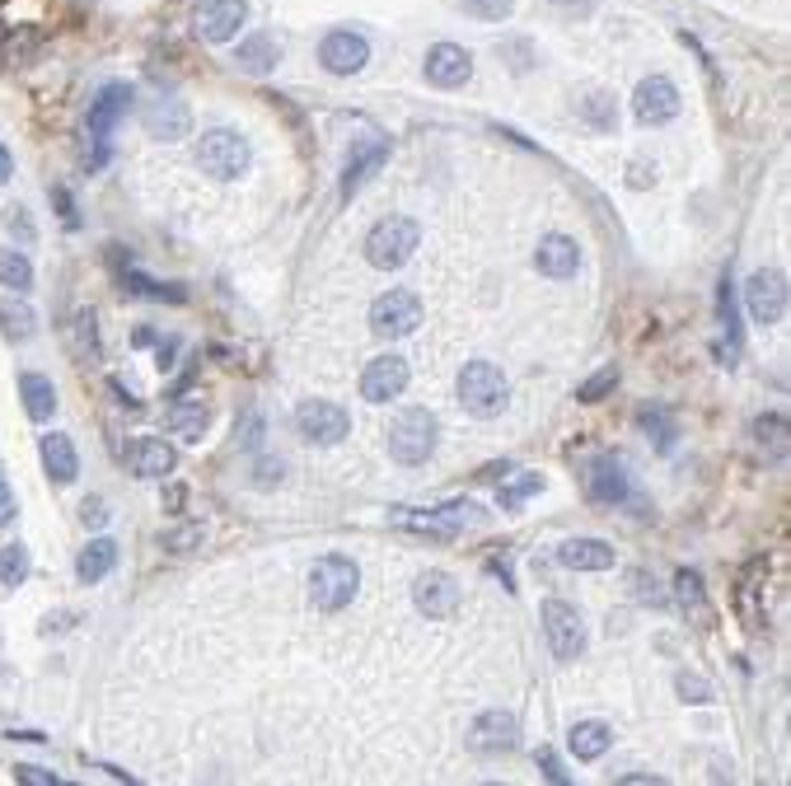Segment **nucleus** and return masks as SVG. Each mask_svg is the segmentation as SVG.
Wrapping results in <instances>:
<instances>
[{"instance_id":"nucleus-45","label":"nucleus","mask_w":791,"mask_h":786,"mask_svg":"<svg viewBox=\"0 0 791 786\" xmlns=\"http://www.w3.org/2000/svg\"><path fill=\"white\" fill-rule=\"evenodd\" d=\"M679 697L683 703H712V684L698 674H679Z\"/></svg>"},{"instance_id":"nucleus-32","label":"nucleus","mask_w":791,"mask_h":786,"mask_svg":"<svg viewBox=\"0 0 791 786\" xmlns=\"http://www.w3.org/2000/svg\"><path fill=\"white\" fill-rule=\"evenodd\" d=\"M0 286L20 291V295L33 286V262L20 249H0Z\"/></svg>"},{"instance_id":"nucleus-40","label":"nucleus","mask_w":791,"mask_h":786,"mask_svg":"<svg viewBox=\"0 0 791 786\" xmlns=\"http://www.w3.org/2000/svg\"><path fill=\"white\" fill-rule=\"evenodd\" d=\"M202 538H206V524L192 520V524H179V529H165V548L169 553H192Z\"/></svg>"},{"instance_id":"nucleus-16","label":"nucleus","mask_w":791,"mask_h":786,"mask_svg":"<svg viewBox=\"0 0 791 786\" xmlns=\"http://www.w3.org/2000/svg\"><path fill=\"white\" fill-rule=\"evenodd\" d=\"M468 749L473 754H506V749H516V716L483 711L478 721L468 726Z\"/></svg>"},{"instance_id":"nucleus-49","label":"nucleus","mask_w":791,"mask_h":786,"mask_svg":"<svg viewBox=\"0 0 791 786\" xmlns=\"http://www.w3.org/2000/svg\"><path fill=\"white\" fill-rule=\"evenodd\" d=\"M80 520L90 524V529H99V524H109V505H103V501H94V497H90V501L80 505Z\"/></svg>"},{"instance_id":"nucleus-30","label":"nucleus","mask_w":791,"mask_h":786,"mask_svg":"<svg viewBox=\"0 0 791 786\" xmlns=\"http://www.w3.org/2000/svg\"><path fill=\"white\" fill-rule=\"evenodd\" d=\"M113 567H117V544H113V538H94V544L76 557V576L84 585H99Z\"/></svg>"},{"instance_id":"nucleus-44","label":"nucleus","mask_w":791,"mask_h":786,"mask_svg":"<svg viewBox=\"0 0 791 786\" xmlns=\"http://www.w3.org/2000/svg\"><path fill=\"white\" fill-rule=\"evenodd\" d=\"M460 5L473 14V20H506V14H511V0H460Z\"/></svg>"},{"instance_id":"nucleus-38","label":"nucleus","mask_w":791,"mask_h":786,"mask_svg":"<svg viewBox=\"0 0 791 786\" xmlns=\"http://www.w3.org/2000/svg\"><path fill=\"white\" fill-rule=\"evenodd\" d=\"M122 286H127L132 295H150V300H173V305L183 300V291H179V286L150 282V276H140V272H122Z\"/></svg>"},{"instance_id":"nucleus-24","label":"nucleus","mask_w":791,"mask_h":786,"mask_svg":"<svg viewBox=\"0 0 791 786\" xmlns=\"http://www.w3.org/2000/svg\"><path fill=\"white\" fill-rule=\"evenodd\" d=\"M127 459H132V474H136V478H169V474H173V449H169L165 441H155V435L136 441Z\"/></svg>"},{"instance_id":"nucleus-43","label":"nucleus","mask_w":791,"mask_h":786,"mask_svg":"<svg viewBox=\"0 0 791 786\" xmlns=\"http://www.w3.org/2000/svg\"><path fill=\"white\" fill-rule=\"evenodd\" d=\"M76 346H80V356H94V352H99V333H94V314H90V309L76 314Z\"/></svg>"},{"instance_id":"nucleus-29","label":"nucleus","mask_w":791,"mask_h":786,"mask_svg":"<svg viewBox=\"0 0 791 786\" xmlns=\"http://www.w3.org/2000/svg\"><path fill=\"white\" fill-rule=\"evenodd\" d=\"M235 61H239L249 76H268L272 66L281 61V47H276L272 33H249V38L239 43V57H235Z\"/></svg>"},{"instance_id":"nucleus-50","label":"nucleus","mask_w":791,"mask_h":786,"mask_svg":"<svg viewBox=\"0 0 791 786\" xmlns=\"http://www.w3.org/2000/svg\"><path fill=\"white\" fill-rule=\"evenodd\" d=\"M276 478H281V464H276V459H258L253 482H258V487H276Z\"/></svg>"},{"instance_id":"nucleus-14","label":"nucleus","mask_w":791,"mask_h":786,"mask_svg":"<svg viewBox=\"0 0 791 786\" xmlns=\"http://www.w3.org/2000/svg\"><path fill=\"white\" fill-rule=\"evenodd\" d=\"M413 604L421 618H450L454 608H460V585H454L445 571H427V576H417V585H413Z\"/></svg>"},{"instance_id":"nucleus-36","label":"nucleus","mask_w":791,"mask_h":786,"mask_svg":"<svg viewBox=\"0 0 791 786\" xmlns=\"http://www.w3.org/2000/svg\"><path fill=\"white\" fill-rule=\"evenodd\" d=\"M24 576H29V548L5 544L0 548V585H24Z\"/></svg>"},{"instance_id":"nucleus-20","label":"nucleus","mask_w":791,"mask_h":786,"mask_svg":"<svg viewBox=\"0 0 791 786\" xmlns=\"http://www.w3.org/2000/svg\"><path fill=\"white\" fill-rule=\"evenodd\" d=\"M557 562L572 567V571H609L613 567V548L604 538H567L557 548Z\"/></svg>"},{"instance_id":"nucleus-51","label":"nucleus","mask_w":791,"mask_h":786,"mask_svg":"<svg viewBox=\"0 0 791 786\" xmlns=\"http://www.w3.org/2000/svg\"><path fill=\"white\" fill-rule=\"evenodd\" d=\"M52 206H57V212L66 216V225H80V220H76V206H70V192H66V187H52Z\"/></svg>"},{"instance_id":"nucleus-6","label":"nucleus","mask_w":791,"mask_h":786,"mask_svg":"<svg viewBox=\"0 0 791 786\" xmlns=\"http://www.w3.org/2000/svg\"><path fill=\"white\" fill-rule=\"evenodd\" d=\"M539 618H543V637H549V646H553V656H557V660H576V656L586 651L581 614H576L567 600H543Z\"/></svg>"},{"instance_id":"nucleus-27","label":"nucleus","mask_w":791,"mask_h":786,"mask_svg":"<svg viewBox=\"0 0 791 786\" xmlns=\"http://www.w3.org/2000/svg\"><path fill=\"white\" fill-rule=\"evenodd\" d=\"M675 600L683 608V618L698 623V627H712V604H708V590H702V581L693 571H679L675 576Z\"/></svg>"},{"instance_id":"nucleus-4","label":"nucleus","mask_w":791,"mask_h":786,"mask_svg":"<svg viewBox=\"0 0 791 786\" xmlns=\"http://www.w3.org/2000/svg\"><path fill=\"white\" fill-rule=\"evenodd\" d=\"M431 449H436V417L427 408H403L389 426V454L398 464L417 468L431 459Z\"/></svg>"},{"instance_id":"nucleus-2","label":"nucleus","mask_w":791,"mask_h":786,"mask_svg":"<svg viewBox=\"0 0 791 786\" xmlns=\"http://www.w3.org/2000/svg\"><path fill=\"white\" fill-rule=\"evenodd\" d=\"M357 585H361V571L357 562H347V557H319L309 571V600L314 608H324V614H338L357 600Z\"/></svg>"},{"instance_id":"nucleus-13","label":"nucleus","mask_w":791,"mask_h":786,"mask_svg":"<svg viewBox=\"0 0 791 786\" xmlns=\"http://www.w3.org/2000/svg\"><path fill=\"white\" fill-rule=\"evenodd\" d=\"M319 61L328 66L332 76H357L365 61H371V43L351 29H332L328 38L319 43Z\"/></svg>"},{"instance_id":"nucleus-12","label":"nucleus","mask_w":791,"mask_h":786,"mask_svg":"<svg viewBox=\"0 0 791 786\" xmlns=\"http://www.w3.org/2000/svg\"><path fill=\"white\" fill-rule=\"evenodd\" d=\"M632 113H637V122H646V127H665V122L679 113V90L665 76H646L637 84V94H632Z\"/></svg>"},{"instance_id":"nucleus-10","label":"nucleus","mask_w":791,"mask_h":786,"mask_svg":"<svg viewBox=\"0 0 791 786\" xmlns=\"http://www.w3.org/2000/svg\"><path fill=\"white\" fill-rule=\"evenodd\" d=\"M745 295H749L754 323L772 328V323L787 319V276H782V272H754L749 286H745Z\"/></svg>"},{"instance_id":"nucleus-22","label":"nucleus","mask_w":791,"mask_h":786,"mask_svg":"<svg viewBox=\"0 0 791 786\" xmlns=\"http://www.w3.org/2000/svg\"><path fill=\"white\" fill-rule=\"evenodd\" d=\"M586 492L590 501H600V505H619L628 497V474H623V464L619 459H600L586 474Z\"/></svg>"},{"instance_id":"nucleus-34","label":"nucleus","mask_w":791,"mask_h":786,"mask_svg":"<svg viewBox=\"0 0 791 786\" xmlns=\"http://www.w3.org/2000/svg\"><path fill=\"white\" fill-rule=\"evenodd\" d=\"M754 441L782 459V454H787V417L782 412H764L759 422H754Z\"/></svg>"},{"instance_id":"nucleus-57","label":"nucleus","mask_w":791,"mask_h":786,"mask_svg":"<svg viewBox=\"0 0 791 786\" xmlns=\"http://www.w3.org/2000/svg\"><path fill=\"white\" fill-rule=\"evenodd\" d=\"M0 47H5V24H0Z\"/></svg>"},{"instance_id":"nucleus-25","label":"nucleus","mask_w":791,"mask_h":786,"mask_svg":"<svg viewBox=\"0 0 791 786\" xmlns=\"http://www.w3.org/2000/svg\"><path fill=\"white\" fill-rule=\"evenodd\" d=\"M43 464H47L52 482H76L80 459H76V445H70V435H61V431L43 435Z\"/></svg>"},{"instance_id":"nucleus-23","label":"nucleus","mask_w":791,"mask_h":786,"mask_svg":"<svg viewBox=\"0 0 791 786\" xmlns=\"http://www.w3.org/2000/svg\"><path fill=\"white\" fill-rule=\"evenodd\" d=\"M165 422H169L173 435H183V441H202L211 412H206L202 398H173L169 412H165Z\"/></svg>"},{"instance_id":"nucleus-47","label":"nucleus","mask_w":791,"mask_h":786,"mask_svg":"<svg viewBox=\"0 0 791 786\" xmlns=\"http://www.w3.org/2000/svg\"><path fill=\"white\" fill-rule=\"evenodd\" d=\"M14 777L29 782V786H57V773H43V767H33V763H20L14 767Z\"/></svg>"},{"instance_id":"nucleus-48","label":"nucleus","mask_w":791,"mask_h":786,"mask_svg":"<svg viewBox=\"0 0 791 786\" xmlns=\"http://www.w3.org/2000/svg\"><path fill=\"white\" fill-rule=\"evenodd\" d=\"M14 511H20V501H14V492H10V482H5V474H0V529L14 520Z\"/></svg>"},{"instance_id":"nucleus-21","label":"nucleus","mask_w":791,"mask_h":786,"mask_svg":"<svg viewBox=\"0 0 791 786\" xmlns=\"http://www.w3.org/2000/svg\"><path fill=\"white\" fill-rule=\"evenodd\" d=\"M146 132L160 136V141H179V136H188V109L179 99H150L146 103Z\"/></svg>"},{"instance_id":"nucleus-1","label":"nucleus","mask_w":791,"mask_h":786,"mask_svg":"<svg viewBox=\"0 0 791 786\" xmlns=\"http://www.w3.org/2000/svg\"><path fill=\"white\" fill-rule=\"evenodd\" d=\"M454 389H460V408L468 417H483V422L501 417L506 398H511V384H506L501 365H491V361H468L460 371V384H454Z\"/></svg>"},{"instance_id":"nucleus-28","label":"nucleus","mask_w":791,"mask_h":786,"mask_svg":"<svg viewBox=\"0 0 791 786\" xmlns=\"http://www.w3.org/2000/svg\"><path fill=\"white\" fill-rule=\"evenodd\" d=\"M572 754L581 759V763H595V759H604L609 754V744H613V730L604 721H576L572 726Z\"/></svg>"},{"instance_id":"nucleus-5","label":"nucleus","mask_w":791,"mask_h":786,"mask_svg":"<svg viewBox=\"0 0 791 786\" xmlns=\"http://www.w3.org/2000/svg\"><path fill=\"white\" fill-rule=\"evenodd\" d=\"M197 164L211 173V179H239L249 169V141L230 127H216L197 141Z\"/></svg>"},{"instance_id":"nucleus-46","label":"nucleus","mask_w":791,"mask_h":786,"mask_svg":"<svg viewBox=\"0 0 791 786\" xmlns=\"http://www.w3.org/2000/svg\"><path fill=\"white\" fill-rule=\"evenodd\" d=\"M534 763L543 767V777H549V782H557V786H567V782H572V773H562V759L553 754V749H539V754H534Z\"/></svg>"},{"instance_id":"nucleus-41","label":"nucleus","mask_w":791,"mask_h":786,"mask_svg":"<svg viewBox=\"0 0 791 786\" xmlns=\"http://www.w3.org/2000/svg\"><path fill=\"white\" fill-rule=\"evenodd\" d=\"M613 384H619V365H604L600 375H590V379L581 384V403H600V398L613 389Z\"/></svg>"},{"instance_id":"nucleus-11","label":"nucleus","mask_w":791,"mask_h":786,"mask_svg":"<svg viewBox=\"0 0 791 786\" xmlns=\"http://www.w3.org/2000/svg\"><path fill=\"white\" fill-rule=\"evenodd\" d=\"M408 379H413V371L403 356H375L361 375V398H371V403H394V398L408 389Z\"/></svg>"},{"instance_id":"nucleus-37","label":"nucleus","mask_w":791,"mask_h":786,"mask_svg":"<svg viewBox=\"0 0 791 786\" xmlns=\"http://www.w3.org/2000/svg\"><path fill=\"white\" fill-rule=\"evenodd\" d=\"M642 431L652 435V445L656 449H670L675 445V422H670V412H660V408H642Z\"/></svg>"},{"instance_id":"nucleus-15","label":"nucleus","mask_w":791,"mask_h":786,"mask_svg":"<svg viewBox=\"0 0 791 786\" xmlns=\"http://www.w3.org/2000/svg\"><path fill=\"white\" fill-rule=\"evenodd\" d=\"M244 20H249V5H244V0H206L197 10V33L206 43H225L244 29Z\"/></svg>"},{"instance_id":"nucleus-26","label":"nucleus","mask_w":791,"mask_h":786,"mask_svg":"<svg viewBox=\"0 0 791 786\" xmlns=\"http://www.w3.org/2000/svg\"><path fill=\"white\" fill-rule=\"evenodd\" d=\"M20 398H24V412L33 417V422H47V417L57 412V389H52V379L38 375V371L20 375Z\"/></svg>"},{"instance_id":"nucleus-56","label":"nucleus","mask_w":791,"mask_h":786,"mask_svg":"<svg viewBox=\"0 0 791 786\" xmlns=\"http://www.w3.org/2000/svg\"><path fill=\"white\" fill-rule=\"evenodd\" d=\"M10 173H14V160H10V150L0 146V183H10Z\"/></svg>"},{"instance_id":"nucleus-33","label":"nucleus","mask_w":791,"mask_h":786,"mask_svg":"<svg viewBox=\"0 0 791 786\" xmlns=\"http://www.w3.org/2000/svg\"><path fill=\"white\" fill-rule=\"evenodd\" d=\"M539 487H543V478H539V474H516V478L506 474V482L497 487V505H501V511H516V505L530 501V497L539 492Z\"/></svg>"},{"instance_id":"nucleus-53","label":"nucleus","mask_w":791,"mask_h":786,"mask_svg":"<svg viewBox=\"0 0 791 786\" xmlns=\"http://www.w3.org/2000/svg\"><path fill=\"white\" fill-rule=\"evenodd\" d=\"M109 389L117 394V403H122V408H140V398H136V394H127V384H122V379H109Z\"/></svg>"},{"instance_id":"nucleus-17","label":"nucleus","mask_w":791,"mask_h":786,"mask_svg":"<svg viewBox=\"0 0 791 786\" xmlns=\"http://www.w3.org/2000/svg\"><path fill=\"white\" fill-rule=\"evenodd\" d=\"M473 76V57L464 47H454V43H436L427 52V80L431 84H441V90H460V84Z\"/></svg>"},{"instance_id":"nucleus-19","label":"nucleus","mask_w":791,"mask_h":786,"mask_svg":"<svg viewBox=\"0 0 791 786\" xmlns=\"http://www.w3.org/2000/svg\"><path fill=\"white\" fill-rule=\"evenodd\" d=\"M127 109H132V90H127V84H109V90L94 99V109H90V136H94L99 146L109 141V132L117 127Z\"/></svg>"},{"instance_id":"nucleus-3","label":"nucleus","mask_w":791,"mask_h":786,"mask_svg":"<svg viewBox=\"0 0 791 786\" xmlns=\"http://www.w3.org/2000/svg\"><path fill=\"white\" fill-rule=\"evenodd\" d=\"M421 243V230H417V220L408 216H389V220H380L371 235H365V262L380 272H394L403 267V262L413 258V249Z\"/></svg>"},{"instance_id":"nucleus-54","label":"nucleus","mask_w":791,"mask_h":786,"mask_svg":"<svg viewBox=\"0 0 791 786\" xmlns=\"http://www.w3.org/2000/svg\"><path fill=\"white\" fill-rule=\"evenodd\" d=\"M637 585H642V600H646V604H665V595H660V590H656L652 581H646V576H642Z\"/></svg>"},{"instance_id":"nucleus-39","label":"nucleus","mask_w":791,"mask_h":786,"mask_svg":"<svg viewBox=\"0 0 791 786\" xmlns=\"http://www.w3.org/2000/svg\"><path fill=\"white\" fill-rule=\"evenodd\" d=\"M0 323H5V338H33V328H38L29 305H0Z\"/></svg>"},{"instance_id":"nucleus-42","label":"nucleus","mask_w":791,"mask_h":786,"mask_svg":"<svg viewBox=\"0 0 791 786\" xmlns=\"http://www.w3.org/2000/svg\"><path fill=\"white\" fill-rule=\"evenodd\" d=\"M5 230H10L14 239H20L24 249H29L33 239H38V230H33V220H29V212H24V206H5Z\"/></svg>"},{"instance_id":"nucleus-35","label":"nucleus","mask_w":791,"mask_h":786,"mask_svg":"<svg viewBox=\"0 0 791 786\" xmlns=\"http://www.w3.org/2000/svg\"><path fill=\"white\" fill-rule=\"evenodd\" d=\"M581 117L590 122L595 132H613V127H619V109H613L609 94H586L581 99Z\"/></svg>"},{"instance_id":"nucleus-52","label":"nucleus","mask_w":791,"mask_h":786,"mask_svg":"<svg viewBox=\"0 0 791 786\" xmlns=\"http://www.w3.org/2000/svg\"><path fill=\"white\" fill-rule=\"evenodd\" d=\"M258 431H262V422H258V412H253V417H249V422H239V441H244V445H249V449H253V445H258Z\"/></svg>"},{"instance_id":"nucleus-8","label":"nucleus","mask_w":791,"mask_h":786,"mask_svg":"<svg viewBox=\"0 0 791 786\" xmlns=\"http://www.w3.org/2000/svg\"><path fill=\"white\" fill-rule=\"evenodd\" d=\"M468 511H473V505H464V501L441 505V511H417V505H398L389 520L398 524V529H408V534H427V538H441V544H450V538H460Z\"/></svg>"},{"instance_id":"nucleus-7","label":"nucleus","mask_w":791,"mask_h":786,"mask_svg":"<svg viewBox=\"0 0 791 786\" xmlns=\"http://www.w3.org/2000/svg\"><path fill=\"white\" fill-rule=\"evenodd\" d=\"M421 300L413 291H384L380 300L371 305V328H375V338H408L421 328Z\"/></svg>"},{"instance_id":"nucleus-18","label":"nucleus","mask_w":791,"mask_h":786,"mask_svg":"<svg viewBox=\"0 0 791 786\" xmlns=\"http://www.w3.org/2000/svg\"><path fill=\"white\" fill-rule=\"evenodd\" d=\"M534 262H539V272H543V276H553V282H567V276L581 267V249H576L567 235H549V239L539 243Z\"/></svg>"},{"instance_id":"nucleus-31","label":"nucleus","mask_w":791,"mask_h":786,"mask_svg":"<svg viewBox=\"0 0 791 786\" xmlns=\"http://www.w3.org/2000/svg\"><path fill=\"white\" fill-rule=\"evenodd\" d=\"M384 160H389V146H384V141H371L361 155H351V164H347V173H342V197H357V187L371 179V173H375Z\"/></svg>"},{"instance_id":"nucleus-55","label":"nucleus","mask_w":791,"mask_h":786,"mask_svg":"<svg viewBox=\"0 0 791 786\" xmlns=\"http://www.w3.org/2000/svg\"><path fill=\"white\" fill-rule=\"evenodd\" d=\"M557 5H562V10H567V14H586V10L595 5V0H557Z\"/></svg>"},{"instance_id":"nucleus-9","label":"nucleus","mask_w":791,"mask_h":786,"mask_svg":"<svg viewBox=\"0 0 791 786\" xmlns=\"http://www.w3.org/2000/svg\"><path fill=\"white\" fill-rule=\"evenodd\" d=\"M347 426H351L347 412L338 403H328V398H305V403L295 408V431H301L309 445H338Z\"/></svg>"}]
</instances>
